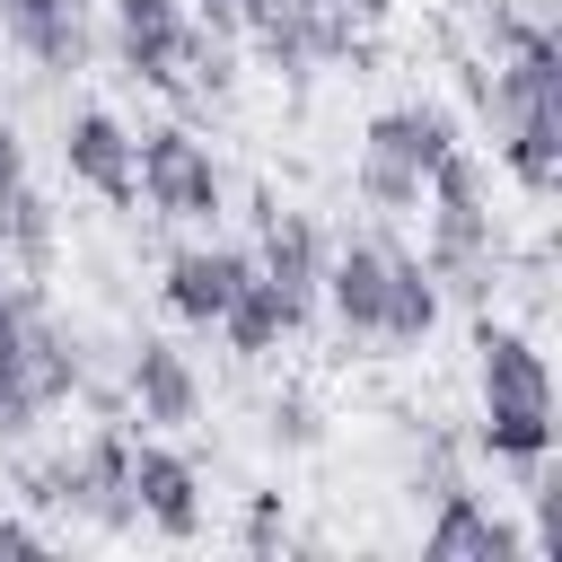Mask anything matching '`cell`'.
I'll return each instance as SVG.
<instances>
[{
	"instance_id": "cell-20",
	"label": "cell",
	"mask_w": 562,
	"mask_h": 562,
	"mask_svg": "<svg viewBox=\"0 0 562 562\" xmlns=\"http://www.w3.org/2000/svg\"><path fill=\"white\" fill-rule=\"evenodd\" d=\"M351 193H360L378 220H413V211H422V176H404V167H386V158H360V167H351Z\"/></svg>"
},
{
	"instance_id": "cell-8",
	"label": "cell",
	"mask_w": 562,
	"mask_h": 562,
	"mask_svg": "<svg viewBox=\"0 0 562 562\" xmlns=\"http://www.w3.org/2000/svg\"><path fill=\"white\" fill-rule=\"evenodd\" d=\"M246 272H255V255H246V246H220V237H211V246H176V255H167V272H158V299H167V316H176V325H202V334H211Z\"/></svg>"
},
{
	"instance_id": "cell-25",
	"label": "cell",
	"mask_w": 562,
	"mask_h": 562,
	"mask_svg": "<svg viewBox=\"0 0 562 562\" xmlns=\"http://www.w3.org/2000/svg\"><path fill=\"white\" fill-rule=\"evenodd\" d=\"M53 553V527H35V518H0V562H44Z\"/></svg>"
},
{
	"instance_id": "cell-15",
	"label": "cell",
	"mask_w": 562,
	"mask_h": 562,
	"mask_svg": "<svg viewBox=\"0 0 562 562\" xmlns=\"http://www.w3.org/2000/svg\"><path fill=\"white\" fill-rule=\"evenodd\" d=\"M307 18H316V0H255V9H246V26H237V44H246V53H255V70H272L281 88H307V79H316Z\"/></svg>"
},
{
	"instance_id": "cell-12",
	"label": "cell",
	"mask_w": 562,
	"mask_h": 562,
	"mask_svg": "<svg viewBox=\"0 0 562 562\" xmlns=\"http://www.w3.org/2000/svg\"><path fill=\"white\" fill-rule=\"evenodd\" d=\"M0 35H9L44 79H70V70H88V53H97L79 0H0Z\"/></svg>"
},
{
	"instance_id": "cell-27",
	"label": "cell",
	"mask_w": 562,
	"mask_h": 562,
	"mask_svg": "<svg viewBox=\"0 0 562 562\" xmlns=\"http://www.w3.org/2000/svg\"><path fill=\"white\" fill-rule=\"evenodd\" d=\"M246 9H255V0H193V18H202V26H220V35H237V26H246Z\"/></svg>"
},
{
	"instance_id": "cell-9",
	"label": "cell",
	"mask_w": 562,
	"mask_h": 562,
	"mask_svg": "<svg viewBox=\"0 0 562 562\" xmlns=\"http://www.w3.org/2000/svg\"><path fill=\"white\" fill-rule=\"evenodd\" d=\"M18 378H26V395H35L44 413H61V404L79 395V378H88V334H79L53 299H35L26 325H18Z\"/></svg>"
},
{
	"instance_id": "cell-11",
	"label": "cell",
	"mask_w": 562,
	"mask_h": 562,
	"mask_svg": "<svg viewBox=\"0 0 562 562\" xmlns=\"http://www.w3.org/2000/svg\"><path fill=\"white\" fill-rule=\"evenodd\" d=\"M457 149V114L439 97H404V105H378L369 132H360V158H386L404 176H430L439 158Z\"/></svg>"
},
{
	"instance_id": "cell-3",
	"label": "cell",
	"mask_w": 562,
	"mask_h": 562,
	"mask_svg": "<svg viewBox=\"0 0 562 562\" xmlns=\"http://www.w3.org/2000/svg\"><path fill=\"white\" fill-rule=\"evenodd\" d=\"M246 220H255V246H246V255H255V272H263L290 307H307V316H316V290H325V255H334V237H325L307 211H290L281 193H255V202H246Z\"/></svg>"
},
{
	"instance_id": "cell-5",
	"label": "cell",
	"mask_w": 562,
	"mask_h": 562,
	"mask_svg": "<svg viewBox=\"0 0 562 562\" xmlns=\"http://www.w3.org/2000/svg\"><path fill=\"white\" fill-rule=\"evenodd\" d=\"M422 553L430 562H527V527L509 509H492L483 492H439L430 501V527H422Z\"/></svg>"
},
{
	"instance_id": "cell-23",
	"label": "cell",
	"mask_w": 562,
	"mask_h": 562,
	"mask_svg": "<svg viewBox=\"0 0 562 562\" xmlns=\"http://www.w3.org/2000/svg\"><path fill=\"white\" fill-rule=\"evenodd\" d=\"M237 544H246V553H281V544H290V509H281V492H255V501H246Z\"/></svg>"
},
{
	"instance_id": "cell-4",
	"label": "cell",
	"mask_w": 562,
	"mask_h": 562,
	"mask_svg": "<svg viewBox=\"0 0 562 562\" xmlns=\"http://www.w3.org/2000/svg\"><path fill=\"white\" fill-rule=\"evenodd\" d=\"M105 18H114V70L132 79V88H176V53H184V26H193V0H105Z\"/></svg>"
},
{
	"instance_id": "cell-13",
	"label": "cell",
	"mask_w": 562,
	"mask_h": 562,
	"mask_svg": "<svg viewBox=\"0 0 562 562\" xmlns=\"http://www.w3.org/2000/svg\"><path fill=\"white\" fill-rule=\"evenodd\" d=\"M342 325V342H378V299H386V237H342L325 255V290H316Z\"/></svg>"
},
{
	"instance_id": "cell-10",
	"label": "cell",
	"mask_w": 562,
	"mask_h": 562,
	"mask_svg": "<svg viewBox=\"0 0 562 562\" xmlns=\"http://www.w3.org/2000/svg\"><path fill=\"white\" fill-rule=\"evenodd\" d=\"M61 167H70V184H88V193L114 202V211L140 202V184H132V132H123L105 105H79V114L61 123Z\"/></svg>"
},
{
	"instance_id": "cell-2",
	"label": "cell",
	"mask_w": 562,
	"mask_h": 562,
	"mask_svg": "<svg viewBox=\"0 0 562 562\" xmlns=\"http://www.w3.org/2000/svg\"><path fill=\"white\" fill-rule=\"evenodd\" d=\"M132 184H140L149 220H176V228L228 211V176H220L211 140H193V123H158V132H140V140H132Z\"/></svg>"
},
{
	"instance_id": "cell-17",
	"label": "cell",
	"mask_w": 562,
	"mask_h": 562,
	"mask_svg": "<svg viewBox=\"0 0 562 562\" xmlns=\"http://www.w3.org/2000/svg\"><path fill=\"white\" fill-rule=\"evenodd\" d=\"M492 158L509 167V184L527 202H553L562 193V114H518L509 132H492Z\"/></svg>"
},
{
	"instance_id": "cell-14",
	"label": "cell",
	"mask_w": 562,
	"mask_h": 562,
	"mask_svg": "<svg viewBox=\"0 0 562 562\" xmlns=\"http://www.w3.org/2000/svg\"><path fill=\"white\" fill-rule=\"evenodd\" d=\"M439 281L422 272V255L413 246H395L386 237V299H378V351H422L430 334H439Z\"/></svg>"
},
{
	"instance_id": "cell-26",
	"label": "cell",
	"mask_w": 562,
	"mask_h": 562,
	"mask_svg": "<svg viewBox=\"0 0 562 562\" xmlns=\"http://www.w3.org/2000/svg\"><path fill=\"white\" fill-rule=\"evenodd\" d=\"M26 193V132L18 123H0V211Z\"/></svg>"
},
{
	"instance_id": "cell-6",
	"label": "cell",
	"mask_w": 562,
	"mask_h": 562,
	"mask_svg": "<svg viewBox=\"0 0 562 562\" xmlns=\"http://www.w3.org/2000/svg\"><path fill=\"white\" fill-rule=\"evenodd\" d=\"M123 395H132V422H149V430L202 422V369L176 342H158V334L123 342Z\"/></svg>"
},
{
	"instance_id": "cell-24",
	"label": "cell",
	"mask_w": 562,
	"mask_h": 562,
	"mask_svg": "<svg viewBox=\"0 0 562 562\" xmlns=\"http://www.w3.org/2000/svg\"><path fill=\"white\" fill-rule=\"evenodd\" d=\"M35 422H44V404L26 395V378H18V369H0V448H18Z\"/></svg>"
},
{
	"instance_id": "cell-16",
	"label": "cell",
	"mask_w": 562,
	"mask_h": 562,
	"mask_svg": "<svg viewBox=\"0 0 562 562\" xmlns=\"http://www.w3.org/2000/svg\"><path fill=\"white\" fill-rule=\"evenodd\" d=\"M299 325H307V307H290L263 272H246V281H237V299L220 307V334H228V351H237V360H272Z\"/></svg>"
},
{
	"instance_id": "cell-21",
	"label": "cell",
	"mask_w": 562,
	"mask_h": 562,
	"mask_svg": "<svg viewBox=\"0 0 562 562\" xmlns=\"http://www.w3.org/2000/svg\"><path fill=\"white\" fill-rule=\"evenodd\" d=\"M457 483H465L457 439H448V430H422V448H413V465H404V492H413V501H439V492H457Z\"/></svg>"
},
{
	"instance_id": "cell-22",
	"label": "cell",
	"mask_w": 562,
	"mask_h": 562,
	"mask_svg": "<svg viewBox=\"0 0 562 562\" xmlns=\"http://www.w3.org/2000/svg\"><path fill=\"white\" fill-rule=\"evenodd\" d=\"M263 430H272V448H316V439H325V422H316L307 395H272V404H263Z\"/></svg>"
},
{
	"instance_id": "cell-28",
	"label": "cell",
	"mask_w": 562,
	"mask_h": 562,
	"mask_svg": "<svg viewBox=\"0 0 562 562\" xmlns=\"http://www.w3.org/2000/svg\"><path fill=\"white\" fill-rule=\"evenodd\" d=\"M334 9H351L360 26H386V18H395V0H334Z\"/></svg>"
},
{
	"instance_id": "cell-19",
	"label": "cell",
	"mask_w": 562,
	"mask_h": 562,
	"mask_svg": "<svg viewBox=\"0 0 562 562\" xmlns=\"http://www.w3.org/2000/svg\"><path fill=\"white\" fill-rule=\"evenodd\" d=\"M18 492H26V509H70V518H79V457H70V448L18 457Z\"/></svg>"
},
{
	"instance_id": "cell-18",
	"label": "cell",
	"mask_w": 562,
	"mask_h": 562,
	"mask_svg": "<svg viewBox=\"0 0 562 562\" xmlns=\"http://www.w3.org/2000/svg\"><path fill=\"white\" fill-rule=\"evenodd\" d=\"M53 255H61V220H53V202L26 184V193L0 211V263H9L18 281H44V272H53Z\"/></svg>"
},
{
	"instance_id": "cell-1",
	"label": "cell",
	"mask_w": 562,
	"mask_h": 562,
	"mask_svg": "<svg viewBox=\"0 0 562 562\" xmlns=\"http://www.w3.org/2000/svg\"><path fill=\"white\" fill-rule=\"evenodd\" d=\"M474 395H483L474 448L492 465L553 457V369H544V342L527 325H501L492 307H474Z\"/></svg>"
},
{
	"instance_id": "cell-7",
	"label": "cell",
	"mask_w": 562,
	"mask_h": 562,
	"mask_svg": "<svg viewBox=\"0 0 562 562\" xmlns=\"http://www.w3.org/2000/svg\"><path fill=\"white\" fill-rule=\"evenodd\" d=\"M132 501H140V527L167 536V544H193L202 536V474L184 448H158L132 430Z\"/></svg>"
}]
</instances>
